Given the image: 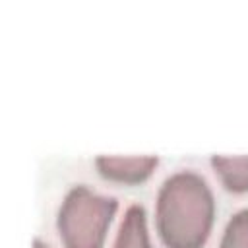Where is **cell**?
Wrapping results in <instances>:
<instances>
[{"label":"cell","instance_id":"obj_7","mask_svg":"<svg viewBox=\"0 0 248 248\" xmlns=\"http://www.w3.org/2000/svg\"><path fill=\"white\" fill-rule=\"evenodd\" d=\"M31 248H50L46 242H43L41 238H33V242H31Z\"/></svg>","mask_w":248,"mask_h":248},{"label":"cell","instance_id":"obj_3","mask_svg":"<svg viewBox=\"0 0 248 248\" xmlns=\"http://www.w3.org/2000/svg\"><path fill=\"white\" fill-rule=\"evenodd\" d=\"M159 159L155 155H136V157H120V155H101L95 159L97 172L110 182L136 186L147 180Z\"/></svg>","mask_w":248,"mask_h":248},{"label":"cell","instance_id":"obj_1","mask_svg":"<svg viewBox=\"0 0 248 248\" xmlns=\"http://www.w3.org/2000/svg\"><path fill=\"white\" fill-rule=\"evenodd\" d=\"M213 217V192L202 174L178 170L159 188L155 229L165 248H202L211 232Z\"/></svg>","mask_w":248,"mask_h":248},{"label":"cell","instance_id":"obj_4","mask_svg":"<svg viewBox=\"0 0 248 248\" xmlns=\"http://www.w3.org/2000/svg\"><path fill=\"white\" fill-rule=\"evenodd\" d=\"M112 248H153L147 231V213L143 205L132 203L124 211Z\"/></svg>","mask_w":248,"mask_h":248},{"label":"cell","instance_id":"obj_6","mask_svg":"<svg viewBox=\"0 0 248 248\" xmlns=\"http://www.w3.org/2000/svg\"><path fill=\"white\" fill-rule=\"evenodd\" d=\"M219 248H248V207L229 219Z\"/></svg>","mask_w":248,"mask_h":248},{"label":"cell","instance_id":"obj_5","mask_svg":"<svg viewBox=\"0 0 248 248\" xmlns=\"http://www.w3.org/2000/svg\"><path fill=\"white\" fill-rule=\"evenodd\" d=\"M211 165L225 188L231 192L248 190V155H213Z\"/></svg>","mask_w":248,"mask_h":248},{"label":"cell","instance_id":"obj_2","mask_svg":"<svg viewBox=\"0 0 248 248\" xmlns=\"http://www.w3.org/2000/svg\"><path fill=\"white\" fill-rule=\"evenodd\" d=\"M118 200L101 196L87 186H74L56 217V229L64 248H105L108 227L116 215Z\"/></svg>","mask_w":248,"mask_h":248}]
</instances>
